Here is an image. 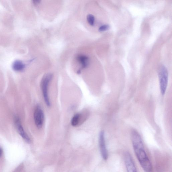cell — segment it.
Returning a JSON list of instances; mask_svg holds the SVG:
<instances>
[{"mask_svg":"<svg viewBox=\"0 0 172 172\" xmlns=\"http://www.w3.org/2000/svg\"><path fill=\"white\" fill-rule=\"evenodd\" d=\"M110 28V26L109 25L105 24L101 26L99 29V31L103 32L108 30Z\"/></svg>","mask_w":172,"mask_h":172,"instance_id":"7c38bea8","label":"cell"},{"mask_svg":"<svg viewBox=\"0 0 172 172\" xmlns=\"http://www.w3.org/2000/svg\"><path fill=\"white\" fill-rule=\"evenodd\" d=\"M25 67V64L20 61H16L13 64V69L15 71H21L24 69Z\"/></svg>","mask_w":172,"mask_h":172,"instance_id":"9c48e42d","label":"cell"},{"mask_svg":"<svg viewBox=\"0 0 172 172\" xmlns=\"http://www.w3.org/2000/svg\"><path fill=\"white\" fill-rule=\"evenodd\" d=\"M2 154V150L1 147H0V157H1Z\"/></svg>","mask_w":172,"mask_h":172,"instance_id":"5bb4252c","label":"cell"},{"mask_svg":"<svg viewBox=\"0 0 172 172\" xmlns=\"http://www.w3.org/2000/svg\"><path fill=\"white\" fill-rule=\"evenodd\" d=\"M41 1H38V0H37V1H33V3L35 5H37L39 4L40 2Z\"/></svg>","mask_w":172,"mask_h":172,"instance_id":"4fadbf2b","label":"cell"},{"mask_svg":"<svg viewBox=\"0 0 172 172\" xmlns=\"http://www.w3.org/2000/svg\"><path fill=\"white\" fill-rule=\"evenodd\" d=\"M125 165L128 172H137L134 162L129 153L126 152L124 156Z\"/></svg>","mask_w":172,"mask_h":172,"instance_id":"8992f818","label":"cell"},{"mask_svg":"<svg viewBox=\"0 0 172 172\" xmlns=\"http://www.w3.org/2000/svg\"><path fill=\"white\" fill-rule=\"evenodd\" d=\"M99 144L101 153L103 159L106 160L108 158V152L106 146L104 132L102 131L99 134Z\"/></svg>","mask_w":172,"mask_h":172,"instance_id":"5b68a950","label":"cell"},{"mask_svg":"<svg viewBox=\"0 0 172 172\" xmlns=\"http://www.w3.org/2000/svg\"><path fill=\"white\" fill-rule=\"evenodd\" d=\"M158 76L160 91L162 95L165 94L168 82V72L166 67L162 65L159 68Z\"/></svg>","mask_w":172,"mask_h":172,"instance_id":"3957f363","label":"cell"},{"mask_svg":"<svg viewBox=\"0 0 172 172\" xmlns=\"http://www.w3.org/2000/svg\"><path fill=\"white\" fill-rule=\"evenodd\" d=\"M77 60L81 65L82 68H86L88 65L89 59L87 56L83 55H79L77 57Z\"/></svg>","mask_w":172,"mask_h":172,"instance_id":"ba28073f","label":"cell"},{"mask_svg":"<svg viewBox=\"0 0 172 172\" xmlns=\"http://www.w3.org/2000/svg\"><path fill=\"white\" fill-rule=\"evenodd\" d=\"M81 115L80 114H76L72 118L71 121V124L73 127H76L77 126L79 123Z\"/></svg>","mask_w":172,"mask_h":172,"instance_id":"30bf717a","label":"cell"},{"mask_svg":"<svg viewBox=\"0 0 172 172\" xmlns=\"http://www.w3.org/2000/svg\"><path fill=\"white\" fill-rule=\"evenodd\" d=\"M52 78V74L48 73L46 74L42 78L41 82V87L44 100L46 105L48 107H50L51 105L48 96V86Z\"/></svg>","mask_w":172,"mask_h":172,"instance_id":"7a4b0ae2","label":"cell"},{"mask_svg":"<svg viewBox=\"0 0 172 172\" xmlns=\"http://www.w3.org/2000/svg\"><path fill=\"white\" fill-rule=\"evenodd\" d=\"M34 122L36 127L40 129L43 127L44 120V113L43 109L39 106H37L34 114Z\"/></svg>","mask_w":172,"mask_h":172,"instance_id":"277c9868","label":"cell"},{"mask_svg":"<svg viewBox=\"0 0 172 172\" xmlns=\"http://www.w3.org/2000/svg\"><path fill=\"white\" fill-rule=\"evenodd\" d=\"M15 125L16 126L17 130L20 135L27 142L30 143L31 140L27 134L25 132L22 127L21 121L18 117H16L15 119Z\"/></svg>","mask_w":172,"mask_h":172,"instance_id":"52a82bcc","label":"cell"},{"mask_svg":"<svg viewBox=\"0 0 172 172\" xmlns=\"http://www.w3.org/2000/svg\"><path fill=\"white\" fill-rule=\"evenodd\" d=\"M131 137L134 151L141 167L145 172H152V164L145 151L143 141L139 133L133 131Z\"/></svg>","mask_w":172,"mask_h":172,"instance_id":"6da1fadb","label":"cell"},{"mask_svg":"<svg viewBox=\"0 0 172 172\" xmlns=\"http://www.w3.org/2000/svg\"><path fill=\"white\" fill-rule=\"evenodd\" d=\"M87 20L89 24L92 26H94L95 22V18L93 15L89 14L87 15Z\"/></svg>","mask_w":172,"mask_h":172,"instance_id":"8fae6325","label":"cell"}]
</instances>
